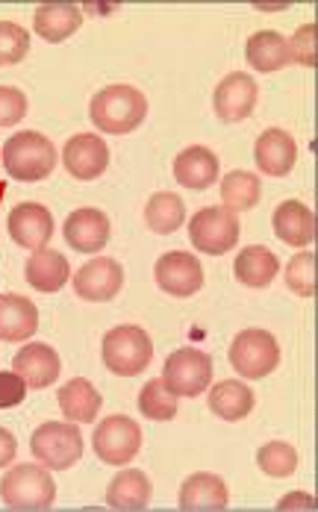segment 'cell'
<instances>
[{
    "label": "cell",
    "mask_w": 318,
    "mask_h": 512,
    "mask_svg": "<svg viewBox=\"0 0 318 512\" xmlns=\"http://www.w3.org/2000/svg\"><path fill=\"white\" fill-rule=\"evenodd\" d=\"M227 504H230V492L218 474L198 471V474L186 477L180 486V510H224Z\"/></svg>",
    "instance_id": "20"
},
{
    "label": "cell",
    "mask_w": 318,
    "mask_h": 512,
    "mask_svg": "<svg viewBox=\"0 0 318 512\" xmlns=\"http://www.w3.org/2000/svg\"><path fill=\"white\" fill-rule=\"evenodd\" d=\"M210 410L224 421H242L254 410V392L239 380H221L212 386Z\"/></svg>",
    "instance_id": "28"
},
{
    "label": "cell",
    "mask_w": 318,
    "mask_h": 512,
    "mask_svg": "<svg viewBox=\"0 0 318 512\" xmlns=\"http://www.w3.org/2000/svg\"><path fill=\"white\" fill-rule=\"evenodd\" d=\"M289 56H292V62H301L307 68L316 65V24L298 27V33L289 42Z\"/></svg>",
    "instance_id": "35"
},
{
    "label": "cell",
    "mask_w": 318,
    "mask_h": 512,
    "mask_svg": "<svg viewBox=\"0 0 318 512\" xmlns=\"http://www.w3.org/2000/svg\"><path fill=\"white\" fill-rule=\"evenodd\" d=\"M3 168L12 180L21 183H39L45 177H51L56 168V148L48 136L36 133V130H24L6 139L3 145Z\"/></svg>",
    "instance_id": "2"
},
{
    "label": "cell",
    "mask_w": 318,
    "mask_h": 512,
    "mask_svg": "<svg viewBox=\"0 0 318 512\" xmlns=\"http://www.w3.org/2000/svg\"><path fill=\"white\" fill-rule=\"evenodd\" d=\"M83 27V9L80 6H68V3H51V6H39L33 15V30L45 39V42H65L68 36H74Z\"/></svg>",
    "instance_id": "23"
},
{
    "label": "cell",
    "mask_w": 318,
    "mask_h": 512,
    "mask_svg": "<svg viewBox=\"0 0 318 512\" xmlns=\"http://www.w3.org/2000/svg\"><path fill=\"white\" fill-rule=\"evenodd\" d=\"M257 462L268 477H289L298 468V451L289 442H268L257 451Z\"/></svg>",
    "instance_id": "33"
},
{
    "label": "cell",
    "mask_w": 318,
    "mask_h": 512,
    "mask_svg": "<svg viewBox=\"0 0 318 512\" xmlns=\"http://www.w3.org/2000/svg\"><path fill=\"white\" fill-rule=\"evenodd\" d=\"M239 236H242L239 218H236V212H230V209H224V206L198 209V212L189 218V239H192L195 251H201V254H227V251L236 248Z\"/></svg>",
    "instance_id": "6"
},
{
    "label": "cell",
    "mask_w": 318,
    "mask_h": 512,
    "mask_svg": "<svg viewBox=\"0 0 318 512\" xmlns=\"http://www.w3.org/2000/svg\"><path fill=\"white\" fill-rule=\"evenodd\" d=\"M257 83L251 74L245 71H236V74H227L218 86H215V95H212V106H215V115L227 124H236V121H245L254 106H257Z\"/></svg>",
    "instance_id": "12"
},
{
    "label": "cell",
    "mask_w": 318,
    "mask_h": 512,
    "mask_svg": "<svg viewBox=\"0 0 318 512\" xmlns=\"http://www.w3.org/2000/svg\"><path fill=\"white\" fill-rule=\"evenodd\" d=\"M121 286H124V268L112 256H98V259L86 262L74 274V292H77V298L92 301V304L112 301L121 292Z\"/></svg>",
    "instance_id": "11"
},
{
    "label": "cell",
    "mask_w": 318,
    "mask_h": 512,
    "mask_svg": "<svg viewBox=\"0 0 318 512\" xmlns=\"http://www.w3.org/2000/svg\"><path fill=\"white\" fill-rule=\"evenodd\" d=\"M245 56L251 62V68L263 71V74H271V71H280L292 62L289 56V39H283L280 33L274 30H260L248 39V48H245Z\"/></svg>",
    "instance_id": "27"
},
{
    "label": "cell",
    "mask_w": 318,
    "mask_h": 512,
    "mask_svg": "<svg viewBox=\"0 0 318 512\" xmlns=\"http://www.w3.org/2000/svg\"><path fill=\"white\" fill-rule=\"evenodd\" d=\"M101 357H104V365L112 374L133 377V374H142L151 365L154 342H151V336L142 327L121 324V327H112L104 336Z\"/></svg>",
    "instance_id": "4"
},
{
    "label": "cell",
    "mask_w": 318,
    "mask_h": 512,
    "mask_svg": "<svg viewBox=\"0 0 318 512\" xmlns=\"http://www.w3.org/2000/svg\"><path fill=\"white\" fill-rule=\"evenodd\" d=\"M65 242L80 254H98L109 242V218L101 209L83 206L65 218Z\"/></svg>",
    "instance_id": "15"
},
{
    "label": "cell",
    "mask_w": 318,
    "mask_h": 512,
    "mask_svg": "<svg viewBox=\"0 0 318 512\" xmlns=\"http://www.w3.org/2000/svg\"><path fill=\"white\" fill-rule=\"evenodd\" d=\"M151 480L139 468H124L118 471L109 486H106V504L112 510H145L151 504Z\"/></svg>",
    "instance_id": "21"
},
{
    "label": "cell",
    "mask_w": 318,
    "mask_h": 512,
    "mask_svg": "<svg viewBox=\"0 0 318 512\" xmlns=\"http://www.w3.org/2000/svg\"><path fill=\"white\" fill-rule=\"evenodd\" d=\"M280 271V259L271 254L263 245H248L242 248L236 262H233V274L239 283L251 286V289H265Z\"/></svg>",
    "instance_id": "26"
},
{
    "label": "cell",
    "mask_w": 318,
    "mask_h": 512,
    "mask_svg": "<svg viewBox=\"0 0 318 512\" xmlns=\"http://www.w3.org/2000/svg\"><path fill=\"white\" fill-rule=\"evenodd\" d=\"M183 221H186V206H183V198L174 192H157L145 206V224L159 236L180 230Z\"/></svg>",
    "instance_id": "30"
},
{
    "label": "cell",
    "mask_w": 318,
    "mask_h": 512,
    "mask_svg": "<svg viewBox=\"0 0 318 512\" xmlns=\"http://www.w3.org/2000/svg\"><path fill=\"white\" fill-rule=\"evenodd\" d=\"M254 159L260 165V171L268 177H286L295 168L298 159V145L295 139L280 130V127H268L263 136L254 145Z\"/></svg>",
    "instance_id": "18"
},
{
    "label": "cell",
    "mask_w": 318,
    "mask_h": 512,
    "mask_svg": "<svg viewBox=\"0 0 318 512\" xmlns=\"http://www.w3.org/2000/svg\"><path fill=\"white\" fill-rule=\"evenodd\" d=\"M139 410L151 421H171L177 415V395H171L162 383V377L151 380L139 395Z\"/></svg>",
    "instance_id": "31"
},
{
    "label": "cell",
    "mask_w": 318,
    "mask_h": 512,
    "mask_svg": "<svg viewBox=\"0 0 318 512\" xmlns=\"http://www.w3.org/2000/svg\"><path fill=\"white\" fill-rule=\"evenodd\" d=\"M27 398V383L15 371H0V410L18 407Z\"/></svg>",
    "instance_id": "37"
},
{
    "label": "cell",
    "mask_w": 318,
    "mask_h": 512,
    "mask_svg": "<svg viewBox=\"0 0 318 512\" xmlns=\"http://www.w3.org/2000/svg\"><path fill=\"white\" fill-rule=\"evenodd\" d=\"M286 286L295 295H301V298H313L316 295V254L310 248L289 259V265H286Z\"/></svg>",
    "instance_id": "32"
},
{
    "label": "cell",
    "mask_w": 318,
    "mask_h": 512,
    "mask_svg": "<svg viewBox=\"0 0 318 512\" xmlns=\"http://www.w3.org/2000/svg\"><path fill=\"white\" fill-rule=\"evenodd\" d=\"M30 53V33L15 21H0V65H18Z\"/></svg>",
    "instance_id": "34"
},
{
    "label": "cell",
    "mask_w": 318,
    "mask_h": 512,
    "mask_svg": "<svg viewBox=\"0 0 318 512\" xmlns=\"http://www.w3.org/2000/svg\"><path fill=\"white\" fill-rule=\"evenodd\" d=\"M162 383L177 398H198L210 389L212 357L198 348H180L162 365Z\"/></svg>",
    "instance_id": "7"
},
{
    "label": "cell",
    "mask_w": 318,
    "mask_h": 512,
    "mask_svg": "<svg viewBox=\"0 0 318 512\" xmlns=\"http://www.w3.org/2000/svg\"><path fill=\"white\" fill-rule=\"evenodd\" d=\"M260 198H263V183L251 171H230L221 180V201H224V209H230V212L254 209L260 204Z\"/></svg>",
    "instance_id": "29"
},
{
    "label": "cell",
    "mask_w": 318,
    "mask_h": 512,
    "mask_svg": "<svg viewBox=\"0 0 318 512\" xmlns=\"http://www.w3.org/2000/svg\"><path fill=\"white\" fill-rule=\"evenodd\" d=\"M27 115V98L15 86H0V127H12Z\"/></svg>",
    "instance_id": "36"
},
{
    "label": "cell",
    "mask_w": 318,
    "mask_h": 512,
    "mask_svg": "<svg viewBox=\"0 0 318 512\" xmlns=\"http://www.w3.org/2000/svg\"><path fill=\"white\" fill-rule=\"evenodd\" d=\"M95 454L106 465H127L142 451V427L127 415H109L95 427Z\"/></svg>",
    "instance_id": "9"
},
{
    "label": "cell",
    "mask_w": 318,
    "mask_h": 512,
    "mask_svg": "<svg viewBox=\"0 0 318 512\" xmlns=\"http://www.w3.org/2000/svg\"><path fill=\"white\" fill-rule=\"evenodd\" d=\"M104 407V398L86 377H74L59 389V410L68 421H95V415Z\"/></svg>",
    "instance_id": "25"
},
{
    "label": "cell",
    "mask_w": 318,
    "mask_h": 512,
    "mask_svg": "<svg viewBox=\"0 0 318 512\" xmlns=\"http://www.w3.org/2000/svg\"><path fill=\"white\" fill-rule=\"evenodd\" d=\"M15 454H18V442H15V436H12L6 427H0V468H6L9 462L15 460Z\"/></svg>",
    "instance_id": "38"
},
{
    "label": "cell",
    "mask_w": 318,
    "mask_h": 512,
    "mask_svg": "<svg viewBox=\"0 0 318 512\" xmlns=\"http://www.w3.org/2000/svg\"><path fill=\"white\" fill-rule=\"evenodd\" d=\"M218 156L212 154L210 148L195 145L180 151L174 159V180L186 189H210L212 183L218 180Z\"/></svg>",
    "instance_id": "22"
},
{
    "label": "cell",
    "mask_w": 318,
    "mask_h": 512,
    "mask_svg": "<svg viewBox=\"0 0 318 512\" xmlns=\"http://www.w3.org/2000/svg\"><path fill=\"white\" fill-rule=\"evenodd\" d=\"M6 230L15 245L27 251H39L51 242L53 215L42 204H18L9 212Z\"/></svg>",
    "instance_id": "14"
},
{
    "label": "cell",
    "mask_w": 318,
    "mask_h": 512,
    "mask_svg": "<svg viewBox=\"0 0 318 512\" xmlns=\"http://www.w3.org/2000/svg\"><path fill=\"white\" fill-rule=\"evenodd\" d=\"M154 277H157L159 289L174 298H189L201 292L204 286V268L198 256H192L189 251H168L165 256H159L154 265Z\"/></svg>",
    "instance_id": "10"
},
{
    "label": "cell",
    "mask_w": 318,
    "mask_h": 512,
    "mask_svg": "<svg viewBox=\"0 0 318 512\" xmlns=\"http://www.w3.org/2000/svg\"><path fill=\"white\" fill-rule=\"evenodd\" d=\"M92 124L106 136H124L148 118V98L136 86H106L89 103Z\"/></svg>",
    "instance_id": "1"
},
{
    "label": "cell",
    "mask_w": 318,
    "mask_h": 512,
    "mask_svg": "<svg viewBox=\"0 0 318 512\" xmlns=\"http://www.w3.org/2000/svg\"><path fill=\"white\" fill-rule=\"evenodd\" d=\"M230 365L236 368V374L248 380H263L280 365V345L268 330L248 327L236 333L230 345Z\"/></svg>",
    "instance_id": "8"
},
{
    "label": "cell",
    "mask_w": 318,
    "mask_h": 512,
    "mask_svg": "<svg viewBox=\"0 0 318 512\" xmlns=\"http://www.w3.org/2000/svg\"><path fill=\"white\" fill-rule=\"evenodd\" d=\"M59 368H62L59 354L45 342L24 345L12 359V371L27 383V389H48L51 383H56Z\"/></svg>",
    "instance_id": "16"
},
{
    "label": "cell",
    "mask_w": 318,
    "mask_h": 512,
    "mask_svg": "<svg viewBox=\"0 0 318 512\" xmlns=\"http://www.w3.org/2000/svg\"><path fill=\"white\" fill-rule=\"evenodd\" d=\"M39 330V309L24 295H0V342H24Z\"/></svg>",
    "instance_id": "19"
},
{
    "label": "cell",
    "mask_w": 318,
    "mask_h": 512,
    "mask_svg": "<svg viewBox=\"0 0 318 512\" xmlns=\"http://www.w3.org/2000/svg\"><path fill=\"white\" fill-rule=\"evenodd\" d=\"M30 451L45 468H71L83 457V433L74 421H45L33 430Z\"/></svg>",
    "instance_id": "5"
},
{
    "label": "cell",
    "mask_w": 318,
    "mask_h": 512,
    "mask_svg": "<svg viewBox=\"0 0 318 512\" xmlns=\"http://www.w3.org/2000/svg\"><path fill=\"white\" fill-rule=\"evenodd\" d=\"M274 236L292 248H310L316 239V215L301 201H283L274 209Z\"/></svg>",
    "instance_id": "17"
},
{
    "label": "cell",
    "mask_w": 318,
    "mask_h": 512,
    "mask_svg": "<svg viewBox=\"0 0 318 512\" xmlns=\"http://www.w3.org/2000/svg\"><path fill=\"white\" fill-rule=\"evenodd\" d=\"M24 274H27V283L33 289H39V292H59L71 280V265H68V259L59 251L39 248L36 254L27 259Z\"/></svg>",
    "instance_id": "24"
},
{
    "label": "cell",
    "mask_w": 318,
    "mask_h": 512,
    "mask_svg": "<svg viewBox=\"0 0 318 512\" xmlns=\"http://www.w3.org/2000/svg\"><path fill=\"white\" fill-rule=\"evenodd\" d=\"M0 498L9 510H51L56 483L45 465H15L0 480Z\"/></svg>",
    "instance_id": "3"
},
{
    "label": "cell",
    "mask_w": 318,
    "mask_h": 512,
    "mask_svg": "<svg viewBox=\"0 0 318 512\" xmlns=\"http://www.w3.org/2000/svg\"><path fill=\"white\" fill-rule=\"evenodd\" d=\"M292 507H313V498L307 495V492H295V495H289V498H283L280 504H277V510H292Z\"/></svg>",
    "instance_id": "39"
},
{
    "label": "cell",
    "mask_w": 318,
    "mask_h": 512,
    "mask_svg": "<svg viewBox=\"0 0 318 512\" xmlns=\"http://www.w3.org/2000/svg\"><path fill=\"white\" fill-rule=\"evenodd\" d=\"M3 195H6V183L0 180V201H3Z\"/></svg>",
    "instance_id": "40"
},
{
    "label": "cell",
    "mask_w": 318,
    "mask_h": 512,
    "mask_svg": "<svg viewBox=\"0 0 318 512\" xmlns=\"http://www.w3.org/2000/svg\"><path fill=\"white\" fill-rule=\"evenodd\" d=\"M62 165L77 180H95L109 165V148L95 133H77L74 139H68V145L62 151Z\"/></svg>",
    "instance_id": "13"
}]
</instances>
